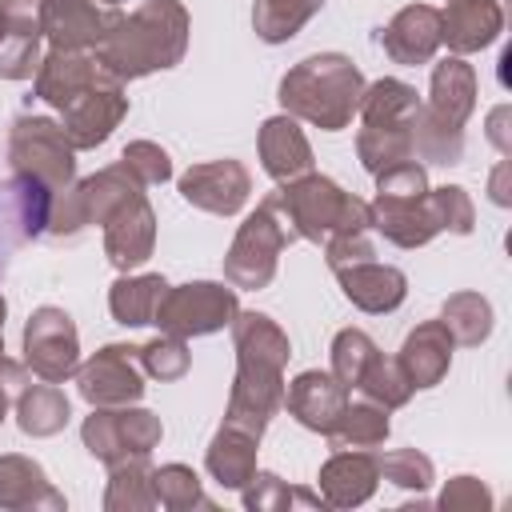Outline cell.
Returning a JSON list of instances; mask_svg holds the SVG:
<instances>
[{"label": "cell", "mask_w": 512, "mask_h": 512, "mask_svg": "<svg viewBox=\"0 0 512 512\" xmlns=\"http://www.w3.org/2000/svg\"><path fill=\"white\" fill-rule=\"evenodd\" d=\"M232 340H236L240 368H236L224 424L260 436L268 428V420L276 416V408L284 404L288 336L264 312H236L232 316Z\"/></svg>", "instance_id": "obj_1"}, {"label": "cell", "mask_w": 512, "mask_h": 512, "mask_svg": "<svg viewBox=\"0 0 512 512\" xmlns=\"http://www.w3.org/2000/svg\"><path fill=\"white\" fill-rule=\"evenodd\" d=\"M188 48V12L180 0H148L100 40L96 60L116 80H136L156 68H172Z\"/></svg>", "instance_id": "obj_2"}, {"label": "cell", "mask_w": 512, "mask_h": 512, "mask_svg": "<svg viewBox=\"0 0 512 512\" xmlns=\"http://www.w3.org/2000/svg\"><path fill=\"white\" fill-rule=\"evenodd\" d=\"M360 92H364V76L340 52L308 56L280 80V104L288 108V116L312 120L316 128L328 132L352 120V112L360 108Z\"/></svg>", "instance_id": "obj_3"}, {"label": "cell", "mask_w": 512, "mask_h": 512, "mask_svg": "<svg viewBox=\"0 0 512 512\" xmlns=\"http://www.w3.org/2000/svg\"><path fill=\"white\" fill-rule=\"evenodd\" d=\"M476 104V72L460 56L432 68V100L420 104L412 124V152L436 164H456L464 148V120Z\"/></svg>", "instance_id": "obj_4"}, {"label": "cell", "mask_w": 512, "mask_h": 512, "mask_svg": "<svg viewBox=\"0 0 512 512\" xmlns=\"http://www.w3.org/2000/svg\"><path fill=\"white\" fill-rule=\"evenodd\" d=\"M280 208L292 224L296 236L324 244L336 232H352V228H368V204L356 200L352 192H344L340 184H332L328 176H300L288 180L280 192Z\"/></svg>", "instance_id": "obj_5"}, {"label": "cell", "mask_w": 512, "mask_h": 512, "mask_svg": "<svg viewBox=\"0 0 512 512\" xmlns=\"http://www.w3.org/2000/svg\"><path fill=\"white\" fill-rule=\"evenodd\" d=\"M296 232L280 208V196H264L260 208L240 224L228 256H224V276L236 288H264L276 276V260L284 252V244H292Z\"/></svg>", "instance_id": "obj_6"}, {"label": "cell", "mask_w": 512, "mask_h": 512, "mask_svg": "<svg viewBox=\"0 0 512 512\" xmlns=\"http://www.w3.org/2000/svg\"><path fill=\"white\" fill-rule=\"evenodd\" d=\"M72 140L64 136L60 124L44 120V116H20L12 124V140H8V160L12 172L44 184L52 196H60L72 184L76 160H72Z\"/></svg>", "instance_id": "obj_7"}, {"label": "cell", "mask_w": 512, "mask_h": 512, "mask_svg": "<svg viewBox=\"0 0 512 512\" xmlns=\"http://www.w3.org/2000/svg\"><path fill=\"white\" fill-rule=\"evenodd\" d=\"M236 292L224 288V284H208V280H196V284H180V288H168L160 308H156V320L168 336H208L224 324H232L236 316Z\"/></svg>", "instance_id": "obj_8"}, {"label": "cell", "mask_w": 512, "mask_h": 512, "mask_svg": "<svg viewBox=\"0 0 512 512\" xmlns=\"http://www.w3.org/2000/svg\"><path fill=\"white\" fill-rule=\"evenodd\" d=\"M84 444L96 460L108 468L120 460H148V452L160 444V420L144 408H100L84 420Z\"/></svg>", "instance_id": "obj_9"}, {"label": "cell", "mask_w": 512, "mask_h": 512, "mask_svg": "<svg viewBox=\"0 0 512 512\" xmlns=\"http://www.w3.org/2000/svg\"><path fill=\"white\" fill-rule=\"evenodd\" d=\"M24 360L40 380H68L80 364V336L64 308H36L24 324Z\"/></svg>", "instance_id": "obj_10"}, {"label": "cell", "mask_w": 512, "mask_h": 512, "mask_svg": "<svg viewBox=\"0 0 512 512\" xmlns=\"http://www.w3.org/2000/svg\"><path fill=\"white\" fill-rule=\"evenodd\" d=\"M120 24L116 4L104 0H40V28L52 48L84 52L100 48V40Z\"/></svg>", "instance_id": "obj_11"}, {"label": "cell", "mask_w": 512, "mask_h": 512, "mask_svg": "<svg viewBox=\"0 0 512 512\" xmlns=\"http://www.w3.org/2000/svg\"><path fill=\"white\" fill-rule=\"evenodd\" d=\"M368 220L376 232H384L392 244L400 248H420L428 244L440 228H448L444 216V188L412 196V200H392V196H376L368 204Z\"/></svg>", "instance_id": "obj_12"}, {"label": "cell", "mask_w": 512, "mask_h": 512, "mask_svg": "<svg viewBox=\"0 0 512 512\" xmlns=\"http://www.w3.org/2000/svg\"><path fill=\"white\" fill-rule=\"evenodd\" d=\"M52 200L56 196L44 184H36V180H28L20 172L0 184V272H4V264H8L16 244H24V240H32V236H40L48 228Z\"/></svg>", "instance_id": "obj_13"}, {"label": "cell", "mask_w": 512, "mask_h": 512, "mask_svg": "<svg viewBox=\"0 0 512 512\" xmlns=\"http://www.w3.org/2000/svg\"><path fill=\"white\" fill-rule=\"evenodd\" d=\"M80 396L96 408H120L144 396V376L136 368V348L108 344L80 368Z\"/></svg>", "instance_id": "obj_14"}, {"label": "cell", "mask_w": 512, "mask_h": 512, "mask_svg": "<svg viewBox=\"0 0 512 512\" xmlns=\"http://www.w3.org/2000/svg\"><path fill=\"white\" fill-rule=\"evenodd\" d=\"M252 192V176L240 160H208L180 176V196L212 216H236Z\"/></svg>", "instance_id": "obj_15"}, {"label": "cell", "mask_w": 512, "mask_h": 512, "mask_svg": "<svg viewBox=\"0 0 512 512\" xmlns=\"http://www.w3.org/2000/svg\"><path fill=\"white\" fill-rule=\"evenodd\" d=\"M108 80H116L96 56H88V52H64V48H52L44 60H40V68H36V92H40V100H48L52 108H68L76 96H84L88 88H96V84H108Z\"/></svg>", "instance_id": "obj_16"}, {"label": "cell", "mask_w": 512, "mask_h": 512, "mask_svg": "<svg viewBox=\"0 0 512 512\" xmlns=\"http://www.w3.org/2000/svg\"><path fill=\"white\" fill-rule=\"evenodd\" d=\"M124 112H128V96L120 92V80L96 84L64 108V136L72 140V148H96L112 136Z\"/></svg>", "instance_id": "obj_17"}, {"label": "cell", "mask_w": 512, "mask_h": 512, "mask_svg": "<svg viewBox=\"0 0 512 512\" xmlns=\"http://www.w3.org/2000/svg\"><path fill=\"white\" fill-rule=\"evenodd\" d=\"M284 408L304 428H312L320 436H332V428L340 424V416L348 408V388L332 372H300L284 392Z\"/></svg>", "instance_id": "obj_18"}, {"label": "cell", "mask_w": 512, "mask_h": 512, "mask_svg": "<svg viewBox=\"0 0 512 512\" xmlns=\"http://www.w3.org/2000/svg\"><path fill=\"white\" fill-rule=\"evenodd\" d=\"M4 4V40H0V76L28 80L40 68V0H0Z\"/></svg>", "instance_id": "obj_19"}, {"label": "cell", "mask_w": 512, "mask_h": 512, "mask_svg": "<svg viewBox=\"0 0 512 512\" xmlns=\"http://www.w3.org/2000/svg\"><path fill=\"white\" fill-rule=\"evenodd\" d=\"M152 244H156V216L144 196L128 200L104 220V252L120 272L144 264L152 256Z\"/></svg>", "instance_id": "obj_20"}, {"label": "cell", "mask_w": 512, "mask_h": 512, "mask_svg": "<svg viewBox=\"0 0 512 512\" xmlns=\"http://www.w3.org/2000/svg\"><path fill=\"white\" fill-rule=\"evenodd\" d=\"M380 480V456L368 448H336L332 460L320 468V492L336 508L364 504Z\"/></svg>", "instance_id": "obj_21"}, {"label": "cell", "mask_w": 512, "mask_h": 512, "mask_svg": "<svg viewBox=\"0 0 512 512\" xmlns=\"http://www.w3.org/2000/svg\"><path fill=\"white\" fill-rule=\"evenodd\" d=\"M396 364L404 368L412 388H432L444 380L448 364H452V332L444 328V320H428L420 328L408 332Z\"/></svg>", "instance_id": "obj_22"}, {"label": "cell", "mask_w": 512, "mask_h": 512, "mask_svg": "<svg viewBox=\"0 0 512 512\" xmlns=\"http://www.w3.org/2000/svg\"><path fill=\"white\" fill-rule=\"evenodd\" d=\"M384 52L396 64H424L440 44V12L428 4H408L392 16V24L380 36Z\"/></svg>", "instance_id": "obj_23"}, {"label": "cell", "mask_w": 512, "mask_h": 512, "mask_svg": "<svg viewBox=\"0 0 512 512\" xmlns=\"http://www.w3.org/2000/svg\"><path fill=\"white\" fill-rule=\"evenodd\" d=\"M260 160H264V172L276 180V184H288V180H300L312 172V148L300 132V124L292 116H272L264 120L260 128Z\"/></svg>", "instance_id": "obj_24"}, {"label": "cell", "mask_w": 512, "mask_h": 512, "mask_svg": "<svg viewBox=\"0 0 512 512\" xmlns=\"http://www.w3.org/2000/svg\"><path fill=\"white\" fill-rule=\"evenodd\" d=\"M336 276H340L344 296L364 312H392V308H400V300L408 292L404 272L392 268V264H376V260L336 268Z\"/></svg>", "instance_id": "obj_25"}, {"label": "cell", "mask_w": 512, "mask_h": 512, "mask_svg": "<svg viewBox=\"0 0 512 512\" xmlns=\"http://www.w3.org/2000/svg\"><path fill=\"white\" fill-rule=\"evenodd\" d=\"M500 4L496 0H448L440 16V40L452 52H476L500 36Z\"/></svg>", "instance_id": "obj_26"}, {"label": "cell", "mask_w": 512, "mask_h": 512, "mask_svg": "<svg viewBox=\"0 0 512 512\" xmlns=\"http://www.w3.org/2000/svg\"><path fill=\"white\" fill-rule=\"evenodd\" d=\"M64 508V496L52 492L44 468L28 456H0V508Z\"/></svg>", "instance_id": "obj_27"}, {"label": "cell", "mask_w": 512, "mask_h": 512, "mask_svg": "<svg viewBox=\"0 0 512 512\" xmlns=\"http://www.w3.org/2000/svg\"><path fill=\"white\" fill-rule=\"evenodd\" d=\"M256 440L252 432L244 428H232L224 424L208 448V472L224 484V488H244L252 476H256Z\"/></svg>", "instance_id": "obj_28"}, {"label": "cell", "mask_w": 512, "mask_h": 512, "mask_svg": "<svg viewBox=\"0 0 512 512\" xmlns=\"http://www.w3.org/2000/svg\"><path fill=\"white\" fill-rule=\"evenodd\" d=\"M416 112H420V100H416V88L400 84V80H376L360 92V116L364 124H376V128H412L416 124Z\"/></svg>", "instance_id": "obj_29"}, {"label": "cell", "mask_w": 512, "mask_h": 512, "mask_svg": "<svg viewBox=\"0 0 512 512\" xmlns=\"http://www.w3.org/2000/svg\"><path fill=\"white\" fill-rule=\"evenodd\" d=\"M68 416H72L68 396H64L52 380L24 388L20 400H16V420H20V428H24L28 436H56V432L68 424Z\"/></svg>", "instance_id": "obj_30"}, {"label": "cell", "mask_w": 512, "mask_h": 512, "mask_svg": "<svg viewBox=\"0 0 512 512\" xmlns=\"http://www.w3.org/2000/svg\"><path fill=\"white\" fill-rule=\"evenodd\" d=\"M168 284L164 276H132V280H116L112 284V296H108V308L120 324L136 328V324H152L156 320V308L164 300Z\"/></svg>", "instance_id": "obj_31"}, {"label": "cell", "mask_w": 512, "mask_h": 512, "mask_svg": "<svg viewBox=\"0 0 512 512\" xmlns=\"http://www.w3.org/2000/svg\"><path fill=\"white\" fill-rule=\"evenodd\" d=\"M320 8H324V0H256L252 24H256L260 40L280 44V40H292L304 28V20H312Z\"/></svg>", "instance_id": "obj_32"}, {"label": "cell", "mask_w": 512, "mask_h": 512, "mask_svg": "<svg viewBox=\"0 0 512 512\" xmlns=\"http://www.w3.org/2000/svg\"><path fill=\"white\" fill-rule=\"evenodd\" d=\"M332 448H376L388 440V408L380 404H348L340 424L332 428Z\"/></svg>", "instance_id": "obj_33"}, {"label": "cell", "mask_w": 512, "mask_h": 512, "mask_svg": "<svg viewBox=\"0 0 512 512\" xmlns=\"http://www.w3.org/2000/svg\"><path fill=\"white\" fill-rule=\"evenodd\" d=\"M356 148H360L364 168L376 172V176H380L384 168L404 164V160L416 156V152H412V128H376V124H364Z\"/></svg>", "instance_id": "obj_34"}, {"label": "cell", "mask_w": 512, "mask_h": 512, "mask_svg": "<svg viewBox=\"0 0 512 512\" xmlns=\"http://www.w3.org/2000/svg\"><path fill=\"white\" fill-rule=\"evenodd\" d=\"M444 328L452 332V340L460 344H480L488 340L492 332V308L484 296L476 292H456L448 304H444Z\"/></svg>", "instance_id": "obj_35"}, {"label": "cell", "mask_w": 512, "mask_h": 512, "mask_svg": "<svg viewBox=\"0 0 512 512\" xmlns=\"http://www.w3.org/2000/svg\"><path fill=\"white\" fill-rule=\"evenodd\" d=\"M156 496H152V472L144 468V456L140 460H120L112 464V480H108V492H104V508H152Z\"/></svg>", "instance_id": "obj_36"}, {"label": "cell", "mask_w": 512, "mask_h": 512, "mask_svg": "<svg viewBox=\"0 0 512 512\" xmlns=\"http://www.w3.org/2000/svg\"><path fill=\"white\" fill-rule=\"evenodd\" d=\"M376 344H372V336L368 332H360V328H344V332H336V340H332V376L352 392L356 384H360V376L368 372V364L376 360Z\"/></svg>", "instance_id": "obj_37"}, {"label": "cell", "mask_w": 512, "mask_h": 512, "mask_svg": "<svg viewBox=\"0 0 512 512\" xmlns=\"http://www.w3.org/2000/svg\"><path fill=\"white\" fill-rule=\"evenodd\" d=\"M356 388L364 392V400H372V404H380V408H400V404L412 396V384H408L404 368H400L396 360H384L380 352H376V360L368 364V372L360 376Z\"/></svg>", "instance_id": "obj_38"}, {"label": "cell", "mask_w": 512, "mask_h": 512, "mask_svg": "<svg viewBox=\"0 0 512 512\" xmlns=\"http://www.w3.org/2000/svg\"><path fill=\"white\" fill-rule=\"evenodd\" d=\"M152 496L164 508H208L200 492V476L184 464H164L152 472Z\"/></svg>", "instance_id": "obj_39"}, {"label": "cell", "mask_w": 512, "mask_h": 512, "mask_svg": "<svg viewBox=\"0 0 512 512\" xmlns=\"http://www.w3.org/2000/svg\"><path fill=\"white\" fill-rule=\"evenodd\" d=\"M136 360L144 364L148 376L156 380H180L188 372V348L180 336H160V340H148L136 348Z\"/></svg>", "instance_id": "obj_40"}, {"label": "cell", "mask_w": 512, "mask_h": 512, "mask_svg": "<svg viewBox=\"0 0 512 512\" xmlns=\"http://www.w3.org/2000/svg\"><path fill=\"white\" fill-rule=\"evenodd\" d=\"M380 476L400 484V488H428L432 484V460L420 456L416 448H400V452H388L380 456Z\"/></svg>", "instance_id": "obj_41"}, {"label": "cell", "mask_w": 512, "mask_h": 512, "mask_svg": "<svg viewBox=\"0 0 512 512\" xmlns=\"http://www.w3.org/2000/svg\"><path fill=\"white\" fill-rule=\"evenodd\" d=\"M124 164L132 168V176L140 184H164L172 176V164H168V152L156 148L152 140H136L124 148Z\"/></svg>", "instance_id": "obj_42"}, {"label": "cell", "mask_w": 512, "mask_h": 512, "mask_svg": "<svg viewBox=\"0 0 512 512\" xmlns=\"http://www.w3.org/2000/svg\"><path fill=\"white\" fill-rule=\"evenodd\" d=\"M252 480H256V488L244 492V504H248V508H284V504L292 500V492L284 488L280 476L260 472V476H252Z\"/></svg>", "instance_id": "obj_43"}, {"label": "cell", "mask_w": 512, "mask_h": 512, "mask_svg": "<svg viewBox=\"0 0 512 512\" xmlns=\"http://www.w3.org/2000/svg\"><path fill=\"white\" fill-rule=\"evenodd\" d=\"M440 504L444 508H488V492L480 488V480H472V476H456L448 488H444V496H440Z\"/></svg>", "instance_id": "obj_44"}, {"label": "cell", "mask_w": 512, "mask_h": 512, "mask_svg": "<svg viewBox=\"0 0 512 512\" xmlns=\"http://www.w3.org/2000/svg\"><path fill=\"white\" fill-rule=\"evenodd\" d=\"M4 368H12V364L4 360V364H0V372H4ZM8 384H12V380L4 376V380H0V424H4V412H8Z\"/></svg>", "instance_id": "obj_45"}, {"label": "cell", "mask_w": 512, "mask_h": 512, "mask_svg": "<svg viewBox=\"0 0 512 512\" xmlns=\"http://www.w3.org/2000/svg\"><path fill=\"white\" fill-rule=\"evenodd\" d=\"M0 364H4V296H0Z\"/></svg>", "instance_id": "obj_46"}, {"label": "cell", "mask_w": 512, "mask_h": 512, "mask_svg": "<svg viewBox=\"0 0 512 512\" xmlns=\"http://www.w3.org/2000/svg\"><path fill=\"white\" fill-rule=\"evenodd\" d=\"M0 40H4V4H0Z\"/></svg>", "instance_id": "obj_47"}, {"label": "cell", "mask_w": 512, "mask_h": 512, "mask_svg": "<svg viewBox=\"0 0 512 512\" xmlns=\"http://www.w3.org/2000/svg\"><path fill=\"white\" fill-rule=\"evenodd\" d=\"M104 4H120V0H104Z\"/></svg>", "instance_id": "obj_48"}]
</instances>
